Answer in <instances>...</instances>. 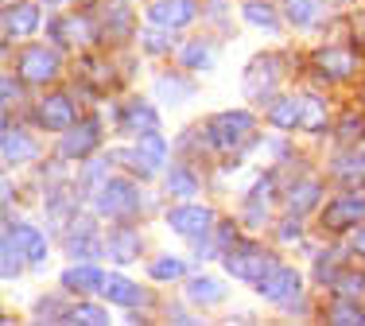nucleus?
Here are the masks:
<instances>
[{"label":"nucleus","instance_id":"3","mask_svg":"<svg viewBox=\"0 0 365 326\" xmlns=\"http://www.w3.org/2000/svg\"><path fill=\"white\" fill-rule=\"evenodd\" d=\"M16 70H20L24 82L47 85V82H55L58 74H63V55H58L55 47H47V43H31V47L20 51V58H16Z\"/></svg>","mask_w":365,"mask_h":326},{"label":"nucleus","instance_id":"22","mask_svg":"<svg viewBox=\"0 0 365 326\" xmlns=\"http://www.w3.org/2000/svg\"><path fill=\"white\" fill-rule=\"evenodd\" d=\"M155 98L168 101V105H179V101L195 98V82H187L182 74H160L155 78Z\"/></svg>","mask_w":365,"mask_h":326},{"label":"nucleus","instance_id":"43","mask_svg":"<svg viewBox=\"0 0 365 326\" xmlns=\"http://www.w3.org/2000/svg\"><path fill=\"white\" fill-rule=\"evenodd\" d=\"M354 253H358L361 261H365V226L358 229V233H354Z\"/></svg>","mask_w":365,"mask_h":326},{"label":"nucleus","instance_id":"19","mask_svg":"<svg viewBox=\"0 0 365 326\" xmlns=\"http://www.w3.org/2000/svg\"><path fill=\"white\" fill-rule=\"evenodd\" d=\"M101 284H106V272L93 268V264H74V268L63 272V288H66V291H78V295L101 291Z\"/></svg>","mask_w":365,"mask_h":326},{"label":"nucleus","instance_id":"28","mask_svg":"<svg viewBox=\"0 0 365 326\" xmlns=\"http://www.w3.org/2000/svg\"><path fill=\"white\" fill-rule=\"evenodd\" d=\"M148 276L160 280V284H168V280H182V276H187V261H182V256H160V261L148 264Z\"/></svg>","mask_w":365,"mask_h":326},{"label":"nucleus","instance_id":"5","mask_svg":"<svg viewBox=\"0 0 365 326\" xmlns=\"http://www.w3.org/2000/svg\"><path fill=\"white\" fill-rule=\"evenodd\" d=\"M168 226L175 229L179 237L187 241H202V237L214 233V210L210 206H195V202H182V206H171L168 210Z\"/></svg>","mask_w":365,"mask_h":326},{"label":"nucleus","instance_id":"15","mask_svg":"<svg viewBox=\"0 0 365 326\" xmlns=\"http://www.w3.org/2000/svg\"><path fill=\"white\" fill-rule=\"evenodd\" d=\"M39 23H43L39 4H8V8H4V39H12V36H31Z\"/></svg>","mask_w":365,"mask_h":326},{"label":"nucleus","instance_id":"24","mask_svg":"<svg viewBox=\"0 0 365 326\" xmlns=\"http://www.w3.org/2000/svg\"><path fill=\"white\" fill-rule=\"evenodd\" d=\"M284 12H288L292 28L307 31V28H315V23H319L323 4H319V0H284Z\"/></svg>","mask_w":365,"mask_h":326},{"label":"nucleus","instance_id":"39","mask_svg":"<svg viewBox=\"0 0 365 326\" xmlns=\"http://www.w3.org/2000/svg\"><path fill=\"white\" fill-rule=\"evenodd\" d=\"M101 175H106V159H90V163H86V171H82V186L101 183Z\"/></svg>","mask_w":365,"mask_h":326},{"label":"nucleus","instance_id":"30","mask_svg":"<svg viewBox=\"0 0 365 326\" xmlns=\"http://www.w3.org/2000/svg\"><path fill=\"white\" fill-rule=\"evenodd\" d=\"M330 291H334L338 299H358L361 291H365V272L342 268V272H338V280L330 284Z\"/></svg>","mask_w":365,"mask_h":326},{"label":"nucleus","instance_id":"41","mask_svg":"<svg viewBox=\"0 0 365 326\" xmlns=\"http://www.w3.org/2000/svg\"><path fill=\"white\" fill-rule=\"evenodd\" d=\"M237 245V226H233V221H222L218 226V248L225 253V248H233Z\"/></svg>","mask_w":365,"mask_h":326},{"label":"nucleus","instance_id":"18","mask_svg":"<svg viewBox=\"0 0 365 326\" xmlns=\"http://www.w3.org/2000/svg\"><path fill=\"white\" fill-rule=\"evenodd\" d=\"M8 229H12V237L20 241L24 256H28V264H36V268H39V264L47 261V237H43L36 226H28V221H16V226L8 221Z\"/></svg>","mask_w":365,"mask_h":326},{"label":"nucleus","instance_id":"44","mask_svg":"<svg viewBox=\"0 0 365 326\" xmlns=\"http://www.w3.org/2000/svg\"><path fill=\"white\" fill-rule=\"evenodd\" d=\"M39 4H63V0H39Z\"/></svg>","mask_w":365,"mask_h":326},{"label":"nucleus","instance_id":"26","mask_svg":"<svg viewBox=\"0 0 365 326\" xmlns=\"http://www.w3.org/2000/svg\"><path fill=\"white\" fill-rule=\"evenodd\" d=\"M182 63H187L190 70H210V66L218 63V51L206 39H190L187 47H182Z\"/></svg>","mask_w":365,"mask_h":326},{"label":"nucleus","instance_id":"40","mask_svg":"<svg viewBox=\"0 0 365 326\" xmlns=\"http://www.w3.org/2000/svg\"><path fill=\"white\" fill-rule=\"evenodd\" d=\"M303 226H299V214H292L288 221H280V241H299Z\"/></svg>","mask_w":365,"mask_h":326},{"label":"nucleus","instance_id":"12","mask_svg":"<svg viewBox=\"0 0 365 326\" xmlns=\"http://www.w3.org/2000/svg\"><path fill=\"white\" fill-rule=\"evenodd\" d=\"M74 105L66 93H51V98H43L36 105V125L39 128H51V132H66V128L74 125Z\"/></svg>","mask_w":365,"mask_h":326},{"label":"nucleus","instance_id":"8","mask_svg":"<svg viewBox=\"0 0 365 326\" xmlns=\"http://www.w3.org/2000/svg\"><path fill=\"white\" fill-rule=\"evenodd\" d=\"M148 23H155V28H187V23H195L198 16V0H148L144 8Z\"/></svg>","mask_w":365,"mask_h":326},{"label":"nucleus","instance_id":"1","mask_svg":"<svg viewBox=\"0 0 365 326\" xmlns=\"http://www.w3.org/2000/svg\"><path fill=\"white\" fill-rule=\"evenodd\" d=\"M93 206H98V214H106L113 221H128L144 210V194L133 179H106V183L98 186Z\"/></svg>","mask_w":365,"mask_h":326},{"label":"nucleus","instance_id":"9","mask_svg":"<svg viewBox=\"0 0 365 326\" xmlns=\"http://www.w3.org/2000/svg\"><path fill=\"white\" fill-rule=\"evenodd\" d=\"M276 82H280V58L276 55H260L253 58V66L245 70V93L253 101H272Z\"/></svg>","mask_w":365,"mask_h":326},{"label":"nucleus","instance_id":"35","mask_svg":"<svg viewBox=\"0 0 365 326\" xmlns=\"http://www.w3.org/2000/svg\"><path fill=\"white\" fill-rule=\"evenodd\" d=\"M338 140H342V144H361L365 140V117L346 113L342 125H338Z\"/></svg>","mask_w":365,"mask_h":326},{"label":"nucleus","instance_id":"37","mask_svg":"<svg viewBox=\"0 0 365 326\" xmlns=\"http://www.w3.org/2000/svg\"><path fill=\"white\" fill-rule=\"evenodd\" d=\"M128 28H133V12H128V8H113V20L106 16V31H109V39H125V36H128Z\"/></svg>","mask_w":365,"mask_h":326},{"label":"nucleus","instance_id":"23","mask_svg":"<svg viewBox=\"0 0 365 326\" xmlns=\"http://www.w3.org/2000/svg\"><path fill=\"white\" fill-rule=\"evenodd\" d=\"M241 12H245V23H253V28H264V31H280V16H276V4H268V0H245L241 4Z\"/></svg>","mask_w":365,"mask_h":326},{"label":"nucleus","instance_id":"32","mask_svg":"<svg viewBox=\"0 0 365 326\" xmlns=\"http://www.w3.org/2000/svg\"><path fill=\"white\" fill-rule=\"evenodd\" d=\"M24 248H20V241L12 237V229H4V280H16L24 272Z\"/></svg>","mask_w":365,"mask_h":326},{"label":"nucleus","instance_id":"29","mask_svg":"<svg viewBox=\"0 0 365 326\" xmlns=\"http://www.w3.org/2000/svg\"><path fill=\"white\" fill-rule=\"evenodd\" d=\"M299 105H303V128H307V132H323L327 128V105L323 101L315 98V93H303L299 98Z\"/></svg>","mask_w":365,"mask_h":326},{"label":"nucleus","instance_id":"10","mask_svg":"<svg viewBox=\"0 0 365 326\" xmlns=\"http://www.w3.org/2000/svg\"><path fill=\"white\" fill-rule=\"evenodd\" d=\"M98 144H101V125L93 121V117H86V121L66 128V136L58 140V152H63L66 159H86V156L98 152Z\"/></svg>","mask_w":365,"mask_h":326},{"label":"nucleus","instance_id":"33","mask_svg":"<svg viewBox=\"0 0 365 326\" xmlns=\"http://www.w3.org/2000/svg\"><path fill=\"white\" fill-rule=\"evenodd\" d=\"M327 322H342V326H350V322H365V311L358 307V299H338V303L327 311Z\"/></svg>","mask_w":365,"mask_h":326},{"label":"nucleus","instance_id":"36","mask_svg":"<svg viewBox=\"0 0 365 326\" xmlns=\"http://www.w3.org/2000/svg\"><path fill=\"white\" fill-rule=\"evenodd\" d=\"M36 319H51V322H71V307L63 299H39L36 303Z\"/></svg>","mask_w":365,"mask_h":326},{"label":"nucleus","instance_id":"17","mask_svg":"<svg viewBox=\"0 0 365 326\" xmlns=\"http://www.w3.org/2000/svg\"><path fill=\"white\" fill-rule=\"evenodd\" d=\"M101 295H106L109 303H117V307H144L148 303V291H140L133 280H125V276H106Z\"/></svg>","mask_w":365,"mask_h":326},{"label":"nucleus","instance_id":"14","mask_svg":"<svg viewBox=\"0 0 365 326\" xmlns=\"http://www.w3.org/2000/svg\"><path fill=\"white\" fill-rule=\"evenodd\" d=\"M117 125H120V132H128V136L160 132V113H155V109L148 105V101H128V105L120 109Z\"/></svg>","mask_w":365,"mask_h":326},{"label":"nucleus","instance_id":"11","mask_svg":"<svg viewBox=\"0 0 365 326\" xmlns=\"http://www.w3.org/2000/svg\"><path fill=\"white\" fill-rule=\"evenodd\" d=\"M311 63H315V74L323 82H342L354 74V51L350 47H319L311 55Z\"/></svg>","mask_w":365,"mask_h":326},{"label":"nucleus","instance_id":"27","mask_svg":"<svg viewBox=\"0 0 365 326\" xmlns=\"http://www.w3.org/2000/svg\"><path fill=\"white\" fill-rule=\"evenodd\" d=\"M268 121H272L276 128H295L303 121V105L299 98H276L272 109H268Z\"/></svg>","mask_w":365,"mask_h":326},{"label":"nucleus","instance_id":"20","mask_svg":"<svg viewBox=\"0 0 365 326\" xmlns=\"http://www.w3.org/2000/svg\"><path fill=\"white\" fill-rule=\"evenodd\" d=\"M187 299L195 307H218L225 299V288L214 276H195V280H187Z\"/></svg>","mask_w":365,"mask_h":326},{"label":"nucleus","instance_id":"16","mask_svg":"<svg viewBox=\"0 0 365 326\" xmlns=\"http://www.w3.org/2000/svg\"><path fill=\"white\" fill-rule=\"evenodd\" d=\"M39 148L36 140H28V132H20V128L4 125V163L8 167H24L28 159H36Z\"/></svg>","mask_w":365,"mask_h":326},{"label":"nucleus","instance_id":"34","mask_svg":"<svg viewBox=\"0 0 365 326\" xmlns=\"http://www.w3.org/2000/svg\"><path fill=\"white\" fill-rule=\"evenodd\" d=\"M334 179H342V183H361V179H365V156L334 159Z\"/></svg>","mask_w":365,"mask_h":326},{"label":"nucleus","instance_id":"31","mask_svg":"<svg viewBox=\"0 0 365 326\" xmlns=\"http://www.w3.org/2000/svg\"><path fill=\"white\" fill-rule=\"evenodd\" d=\"M140 43H144V55H168L171 47H175V31L171 28H148L144 36H140Z\"/></svg>","mask_w":365,"mask_h":326},{"label":"nucleus","instance_id":"13","mask_svg":"<svg viewBox=\"0 0 365 326\" xmlns=\"http://www.w3.org/2000/svg\"><path fill=\"white\" fill-rule=\"evenodd\" d=\"M106 253H109V261H117V264H136L144 253V237L136 233L133 226H117V229H109V237H106Z\"/></svg>","mask_w":365,"mask_h":326},{"label":"nucleus","instance_id":"25","mask_svg":"<svg viewBox=\"0 0 365 326\" xmlns=\"http://www.w3.org/2000/svg\"><path fill=\"white\" fill-rule=\"evenodd\" d=\"M168 194L171 199H195L198 194V175L190 167H182V163H175V167L168 171Z\"/></svg>","mask_w":365,"mask_h":326},{"label":"nucleus","instance_id":"6","mask_svg":"<svg viewBox=\"0 0 365 326\" xmlns=\"http://www.w3.org/2000/svg\"><path fill=\"white\" fill-rule=\"evenodd\" d=\"M327 233H346L358 229V221H365V194H342V199L327 202V210L319 214Z\"/></svg>","mask_w":365,"mask_h":326},{"label":"nucleus","instance_id":"38","mask_svg":"<svg viewBox=\"0 0 365 326\" xmlns=\"http://www.w3.org/2000/svg\"><path fill=\"white\" fill-rule=\"evenodd\" d=\"M71 322H90V326H101V322H109V315L101 311V307H93V303H78V307H71Z\"/></svg>","mask_w":365,"mask_h":326},{"label":"nucleus","instance_id":"42","mask_svg":"<svg viewBox=\"0 0 365 326\" xmlns=\"http://www.w3.org/2000/svg\"><path fill=\"white\" fill-rule=\"evenodd\" d=\"M12 98H20V82L12 74H4V105H12Z\"/></svg>","mask_w":365,"mask_h":326},{"label":"nucleus","instance_id":"21","mask_svg":"<svg viewBox=\"0 0 365 326\" xmlns=\"http://www.w3.org/2000/svg\"><path fill=\"white\" fill-rule=\"evenodd\" d=\"M319 199H323V183H319V179H299L288 194V210L292 214H311L319 206Z\"/></svg>","mask_w":365,"mask_h":326},{"label":"nucleus","instance_id":"4","mask_svg":"<svg viewBox=\"0 0 365 326\" xmlns=\"http://www.w3.org/2000/svg\"><path fill=\"white\" fill-rule=\"evenodd\" d=\"M222 261H225V272L233 280H245V284H260L276 268V261L260 245H233L222 253Z\"/></svg>","mask_w":365,"mask_h":326},{"label":"nucleus","instance_id":"7","mask_svg":"<svg viewBox=\"0 0 365 326\" xmlns=\"http://www.w3.org/2000/svg\"><path fill=\"white\" fill-rule=\"evenodd\" d=\"M299 288H303L299 272L288 268V264H276V268H272V272H268V276L257 284L260 295H264L268 303H276V307H292L295 299H299Z\"/></svg>","mask_w":365,"mask_h":326},{"label":"nucleus","instance_id":"2","mask_svg":"<svg viewBox=\"0 0 365 326\" xmlns=\"http://www.w3.org/2000/svg\"><path fill=\"white\" fill-rule=\"evenodd\" d=\"M253 125H257V117L249 113V109H225V113H214L210 121H206V144L218 148V152H233L249 132H253Z\"/></svg>","mask_w":365,"mask_h":326}]
</instances>
